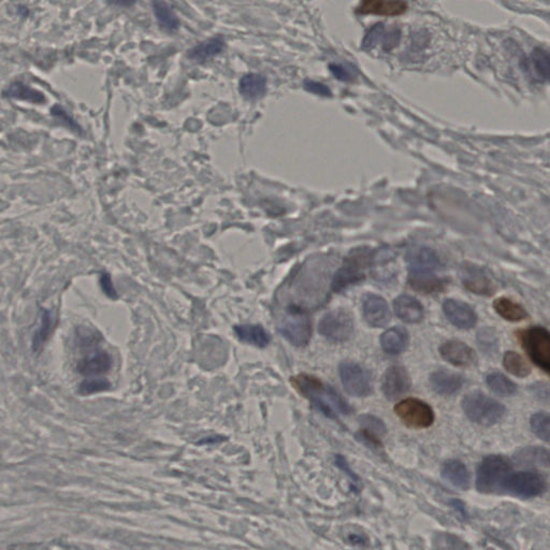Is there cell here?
<instances>
[{"instance_id": "6da1fadb", "label": "cell", "mask_w": 550, "mask_h": 550, "mask_svg": "<svg viewBox=\"0 0 550 550\" xmlns=\"http://www.w3.org/2000/svg\"><path fill=\"white\" fill-rule=\"evenodd\" d=\"M294 387L313 403L316 409L330 419L349 415L351 407L344 399L327 384L309 374H299L291 379Z\"/></svg>"}, {"instance_id": "7a4b0ae2", "label": "cell", "mask_w": 550, "mask_h": 550, "mask_svg": "<svg viewBox=\"0 0 550 550\" xmlns=\"http://www.w3.org/2000/svg\"><path fill=\"white\" fill-rule=\"evenodd\" d=\"M513 473V464L503 456L484 458L476 471V489L481 494L502 492L503 484Z\"/></svg>"}, {"instance_id": "3957f363", "label": "cell", "mask_w": 550, "mask_h": 550, "mask_svg": "<svg viewBox=\"0 0 550 550\" xmlns=\"http://www.w3.org/2000/svg\"><path fill=\"white\" fill-rule=\"evenodd\" d=\"M462 409L466 417L481 426L496 425L505 414V407L483 392L473 391L462 400Z\"/></svg>"}, {"instance_id": "277c9868", "label": "cell", "mask_w": 550, "mask_h": 550, "mask_svg": "<svg viewBox=\"0 0 550 550\" xmlns=\"http://www.w3.org/2000/svg\"><path fill=\"white\" fill-rule=\"evenodd\" d=\"M545 477L536 471L511 473L503 484L502 492L520 499H533L546 491Z\"/></svg>"}, {"instance_id": "5b68a950", "label": "cell", "mask_w": 550, "mask_h": 550, "mask_svg": "<svg viewBox=\"0 0 550 550\" xmlns=\"http://www.w3.org/2000/svg\"><path fill=\"white\" fill-rule=\"evenodd\" d=\"M370 262V253L364 249H356L345 259L342 268L339 269L332 280V289L336 293L359 282L364 278L366 266Z\"/></svg>"}, {"instance_id": "8992f818", "label": "cell", "mask_w": 550, "mask_h": 550, "mask_svg": "<svg viewBox=\"0 0 550 550\" xmlns=\"http://www.w3.org/2000/svg\"><path fill=\"white\" fill-rule=\"evenodd\" d=\"M280 332L295 346H306L312 336L310 317L298 306H289L286 316L281 323Z\"/></svg>"}, {"instance_id": "52a82bcc", "label": "cell", "mask_w": 550, "mask_h": 550, "mask_svg": "<svg viewBox=\"0 0 550 550\" xmlns=\"http://www.w3.org/2000/svg\"><path fill=\"white\" fill-rule=\"evenodd\" d=\"M520 341L536 366L549 372L550 336L543 327H533L519 334Z\"/></svg>"}, {"instance_id": "ba28073f", "label": "cell", "mask_w": 550, "mask_h": 550, "mask_svg": "<svg viewBox=\"0 0 550 550\" xmlns=\"http://www.w3.org/2000/svg\"><path fill=\"white\" fill-rule=\"evenodd\" d=\"M354 319L351 313L343 309L327 313L319 321V331L332 342H344L353 334Z\"/></svg>"}, {"instance_id": "9c48e42d", "label": "cell", "mask_w": 550, "mask_h": 550, "mask_svg": "<svg viewBox=\"0 0 550 550\" xmlns=\"http://www.w3.org/2000/svg\"><path fill=\"white\" fill-rule=\"evenodd\" d=\"M399 419L409 427L423 429L434 424V414L427 403L419 399H405L394 407Z\"/></svg>"}, {"instance_id": "30bf717a", "label": "cell", "mask_w": 550, "mask_h": 550, "mask_svg": "<svg viewBox=\"0 0 550 550\" xmlns=\"http://www.w3.org/2000/svg\"><path fill=\"white\" fill-rule=\"evenodd\" d=\"M340 376L345 390L351 396H366L372 391L370 375L366 369L354 362H343L340 366Z\"/></svg>"}, {"instance_id": "8fae6325", "label": "cell", "mask_w": 550, "mask_h": 550, "mask_svg": "<svg viewBox=\"0 0 550 550\" xmlns=\"http://www.w3.org/2000/svg\"><path fill=\"white\" fill-rule=\"evenodd\" d=\"M462 284L468 291L481 296H491L496 286L487 273L474 266H464L460 270Z\"/></svg>"}, {"instance_id": "7c38bea8", "label": "cell", "mask_w": 550, "mask_h": 550, "mask_svg": "<svg viewBox=\"0 0 550 550\" xmlns=\"http://www.w3.org/2000/svg\"><path fill=\"white\" fill-rule=\"evenodd\" d=\"M411 387V379L409 373L403 366H394L387 369L383 376L381 388L384 394L389 400H394L409 391Z\"/></svg>"}, {"instance_id": "4fadbf2b", "label": "cell", "mask_w": 550, "mask_h": 550, "mask_svg": "<svg viewBox=\"0 0 550 550\" xmlns=\"http://www.w3.org/2000/svg\"><path fill=\"white\" fill-rule=\"evenodd\" d=\"M443 311L447 319L456 327L471 329L476 324V314L466 302L454 299L446 300L443 304Z\"/></svg>"}, {"instance_id": "5bb4252c", "label": "cell", "mask_w": 550, "mask_h": 550, "mask_svg": "<svg viewBox=\"0 0 550 550\" xmlns=\"http://www.w3.org/2000/svg\"><path fill=\"white\" fill-rule=\"evenodd\" d=\"M362 310H364V319L372 327H385L391 319L387 302L379 296H366L364 299Z\"/></svg>"}, {"instance_id": "9a60e30c", "label": "cell", "mask_w": 550, "mask_h": 550, "mask_svg": "<svg viewBox=\"0 0 550 550\" xmlns=\"http://www.w3.org/2000/svg\"><path fill=\"white\" fill-rule=\"evenodd\" d=\"M443 359L458 366H471L476 359L474 351L466 343L458 340L445 342L440 349Z\"/></svg>"}, {"instance_id": "2e32d148", "label": "cell", "mask_w": 550, "mask_h": 550, "mask_svg": "<svg viewBox=\"0 0 550 550\" xmlns=\"http://www.w3.org/2000/svg\"><path fill=\"white\" fill-rule=\"evenodd\" d=\"M409 273L436 272L440 266V260L434 251L427 247L413 249L407 255Z\"/></svg>"}, {"instance_id": "e0dca14e", "label": "cell", "mask_w": 550, "mask_h": 550, "mask_svg": "<svg viewBox=\"0 0 550 550\" xmlns=\"http://www.w3.org/2000/svg\"><path fill=\"white\" fill-rule=\"evenodd\" d=\"M442 479L460 490H468L471 486V475L468 468L460 460L451 459L445 462L441 469Z\"/></svg>"}, {"instance_id": "ac0fdd59", "label": "cell", "mask_w": 550, "mask_h": 550, "mask_svg": "<svg viewBox=\"0 0 550 550\" xmlns=\"http://www.w3.org/2000/svg\"><path fill=\"white\" fill-rule=\"evenodd\" d=\"M407 4L403 1H385V0H366L360 4L356 12L375 16H396L404 14Z\"/></svg>"}, {"instance_id": "d6986e66", "label": "cell", "mask_w": 550, "mask_h": 550, "mask_svg": "<svg viewBox=\"0 0 550 550\" xmlns=\"http://www.w3.org/2000/svg\"><path fill=\"white\" fill-rule=\"evenodd\" d=\"M409 284L419 293L436 294L446 289L449 281L447 279L439 278L436 272L409 273Z\"/></svg>"}, {"instance_id": "ffe728a7", "label": "cell", "mask_w": 550, "mask_h": 550, "mask_svg": "<svg viewBox=\"0 0 550 550\" xmlns=\"http://www.w3.org/2000/svg\"><path fill=\"white\" fill-rule=\"evenodd\" d=\"M394 312L405 323L417 324L423 321L424 309L421 302L409 295L399 296L394 302Z\"/></svg>"}, {"instance_id": "44dd1931", "label": "cell", "mask_w": 550, "mask_h": 550, "mask_svg": "<svg viewBox=\"0 0 550 550\" xmlns=\"http://www.w3.org/2000/svg\"><path fill=\"white\" fill-rule=\"evenodd\" d=\"M432 389L442 396H451L461 389L464 379L449 370H439L430 376Z\"/></svg>"}, {"instance_id": "7402d4cb", "label": "cell", "mask_w": 550, "mask_h": 550, "mask_svg": "<svg viewBox=\"0 0 550 550\" xmlns=\"http://www.w3.org/2000/svg\"><path fill=\"white\" fill-rule=\"evenodd\" d=\"M112 366V358L106 351H97L85 356L78 364L79 372L83 375H98L108 372Z\"/></svg>"}, {"instance_id": "603a6c76", "label": "cell", "mask_w": 550, "mask_h": 550, "mask_svg": "<svg viewBox=\"0 0 550 550\" xmlns=\"http://www.w3.org/2000/svg\"><path fill=\"white\" fill-rule=\"evenodd\" d=\"M234 332L241 342L264 349L271 341L270 334L260 325H240L234 327Z\"/></svg>"}, {"instance_id": "cb8c5ba5", "label": "cell", "mask_w": 550, "mask_h": 550, "mask_svg": "<svg viewBox=\"0 0 550 550\" xmlns=\"http://www.w3.org/2000/svg\"><path fill=\"white\" fill-rule=\"evenodd\" d=\"M515 461L526 468H546L549 466V453L543 447H526L515 455Z\"/></svg>"}, {"instance_id": "d4e9b609", "label": "cell", "mask_w": 550, "mask_h": 550, "mask_svg": "<svg viewBox=\"0 0 550 550\" xmlns=\"http://www.w3.org/2000/svg\"><path fill=\"white\" fill-rule=\"evenodd\" d=\"M241 95L247 100H258L264 97L266 91V80L258 74H249L241 79L239 84Z\"/></svg>"}, {"instance_id": "484cf974", "label": "cell", "mask_w": 550, "mask_h": 550, "mask_svg": "<svg viewBox=\"0 0 550 550\" xmlns=\"http://www.w3.org/2000/svg\"><path fill=\"white\" fill-rule=\"evenodd\" d=\"M409 336L406 330L401 327H394L384 332L381 336V344L384 351L388 354L402 353L406 349Z\"/></svg>"}, {"instance_id": "4316f807", "label": "cell", "mask_w": 550, "mask_h": 550, "mask_svg": "<svg viewBox=\"0 0 550 550\" xmlns=\"http://www.w3.org/2000/svg\"><path fill=\"white\" fill-rule=\"evenodd\" d=\"M224 46H225V41H224L223 38H213V39L201 42L195 48L191 49L187 56L196 61H204L219 54L224 50Z\"/></svg>"}, {"instance_id": "83f0119b", "label": "cell", "mask_w": 550, "mask_h": 550, "mask_svg": "<svg viewBox=\"0 0 550 550\" xmlns=\"http://www.w3.org/2000/svg\"><path fill=\"white\" fill-rule=\"evenodd\" d=\"M494 308L496 312L506 321H519L528 316L526 310L509 298L501 297L494 300Z\"/></svg>"}, {"instance_id": "f1b7e54d", "label": "cell", "mask_w": 550, "mask_h": 550, "mask_svg": "<svg viewBox=\"0 0 550 550\" xmlns=\"http://www.w3.org/2000/svg\"><path fill=\"white\" fill-rule=\"evenodd\" d=\"M434 550H470L466 541L449 532H438L432 539Z\"/></svg>"}, {"instance_id": "f546056e", "label": "cell", "mask_w": 550, "mask_h": 550, "mask_svg": "<svg viewBox=\"0 0 550 550\" xmlns=\"http://www.w3.org/2000/svg\"><path fill=\"white\" fill-rule=\"evenodd\" d=\"M487 385L494 394L502 396H513L517 390L515 384L501 373H491L488 375Z\"/></svg>"}, {"instance_id": "4dcf8cb0", "label": "cell", "mask_w": 550, "mask_h": 550, "mask_svg": "<svg viewBox=\"0 0 550 550\" xmlns=\"http://www.w3.org/2000/svg\"><path fill=\"white\" fill-rule=\"evenodd\" d=\"M152 6L155 16L165 29H170V31L178 29L180 21L172 11L169 5L164 3V1H153Z\"/></svg>"}, {"instance_id": "1f68e13d", "label": "cell", "mask_w": 550, "mask_h": 550, "mask_svg": "<svg viewBox=\"0 0 550 550\" xmlns=\"http://www.w3.org/2000/svg\"><path fill=\"white\" fill-rule=\"evenodd\" d=\"M503 364L504 368L509 371L511 374L517 377H526L530 374V366L526 364V360L515 351H507L503 358Z\"/></svg>"}, {"instance_id": "d6a6232c", "label": "cell", "mask_w": 550, "mask_h": 550, "mask_svg": "<svg viewBox=\"0 0 550 550\" xmlns=\"http://www.w3.org/2000/svg\"><path fill=\"white\" fill-rule=\"evenodd\" d=\"M531 67L534 69L535 74L541 80H548L549 78V55L547 51L543 49H535L530 56Z\"/></svg>"}, {"instance_id": "836d02e7", "label": "cell", "mask_w": 550, "mask_h": 550, "mask_svg": "<svg viewBox=\"0 0 550 550\" xmlns=\"http://www.w3.org/2000/svg\"><path fill=\"white\" fill-rule=\"evenodd\" d=\"M52 328L53 319L52 316H51V313L44 310L41 316V325L38 328L35 336H34V351H37L41 349L42 345L46 343V341L48 340L49 336H50L51 332H52Z\"/></svg>"}, {"instance_id": "e575fe53", "label": "cell", "mask_w": 550, "mask_h": 550, "mask_svg": "<svg viewBox=\"0 0 550 550\" xmlns=\"http://www.w3.org/2000/svg\"><path fill=\"white\" fill-rule=\"evenodd\" d=\"M6 94L9 97L19 98V99H24L27 100V101L36 102V104L44 101V96L41 93L35 91V89H31V87L26 86V85L21 84V83H16V84L11 85Z\"/></svg>"}, {"instance_id": "d590c367", "label": "cell", "mask_w": 550, "mask_h": 550, "mask_svg": "<svg viewBox=\"0 0 550 550\" xmlns=\"http://www.w3.org/2000/svg\"><path fill=\"white\" fill-rule=\"evenodd\" d=\"M531 428L535 436L545 442H549V415L546 413H537L531 417Z\"/></svg>"}, {"instance_id": "8d00e7d4", "label": "cell", "mask_w": 550, "mask_h": 550, "mask_svg": "<svg viewBox=\"0 0 550 550\" xmlns=\"http://www.w3.org/2000/svg\"><path fill=\"white\" fill-rule=\"evenodd\" d=\"M359 421L364 427L362 429L375 434L379 438H381L387 431L383 421L377 417L372 416V415H364V416L360 417Z\"/></svg>"}, {"instance_id": "74e56055", "label": "cell", "mask_w": 550, "mask_h": 550, "mask_svg": "<svg viewBox=\"0 0 550 550\" xmlns=\"http://www.w3.org/2000/svg\"><path fill=\"white\" fill-rule=\"evenodd\" d=\"M111 388L110 381L106 379H89L84 381L80 386V392L82 394H97V392L106 391Z\"/></svg>"}, {"instance_id": "f35d334b", "label": "cell", "mask_w": 550, "mask_h": 550, "mask_svg": "<svg viewBox=\"0 0 550 550\" xmlns=\"http://www.w3.org/2000/svg\"><path fill=\"white\" fill-rule=\"evenodd\" d=\"M356 438L358 441L366 444V446L371 447V449H379L381 447V438L375 436V434H371V432L366 431V430L361 429L357 434Z\"/></svg>"}, {"instance_id": "ab89813d", "label": "cell", "mask_w": 550, "mask_h": 550, "mask_svg": "<svg viewBox=\"0 0 550 550\" xmlns=\"http://www.w3.org/2000/svg\"><path fill=\"white\" fill-rule=\"evenodd\" d=\"M304 89L310 93L316 94V95L324 96V97H330L331 96V91L328 89L326 85L321 84L319 82H315V81H306L304 82Z\"/></svg>"}, {"instance_id": "60d3db41", "label": "cell", "mask_w": 550, "mask_h": 550, "mask_svg": "<svg viewBox=\"0 0 550 550\" xmlns=\"http://www.w3.org/2000/svg\"><path fill=\"white\" fill-rule=\"evenodd\" d=\"M334 462H336V466H338L339 469H341L343 472L346 473L347 476L351 479V481H353L354 485H355L356 487V486L359 484V479H358L357 475L354 473V471L351 470L346 459H345L343 456L336 455V458H334Z\"/></svg>"}, {"instance_id": "b9f144b4", "label": "cell", "mask_w": 550, "mask_h": 550, "mask_svg": "<svg viewBox=\"0 0 550 550\" xmlns=\"http://www.w3.org/2000/svg\"><path fill=\"white\" fill-rule=\"evenodd\" d=\"M330 71L332 72L334 76L341 81H349L353 79V70L349 69L346 66L336 65L332 64L330 65Z\"/></svg>"}, {"instance_id": "7bdbcfd3", "label": "cell", "mask_w": 550, "mask_h": 550, "mask_svg": "<svg viewBox=\"0 0 550 550\" xmlns=\"http://www.w3.org/2000/svg\"><path fill=\"white\" fill-rule=\"evenodd\" d=\"M100 285H101L102 291L108 296L111 299H116L117 293L115 291L114 286H113L112 280H111L110 275L104 273L100 278Z\"/></svg>"}, {"instance_id": "ee69618b", "label": "cell", "mask_w": 550, "mask_h": 550, "mask_svg": "<svg viewBox=\"0 0 550 550\" xmlns=\"http://www.w3.org/2000/svg\"><path fill=\"white\" fill-rule=\"evenodd\" d=\"M383 25H375V26L371 29L370 33L366 35V39H364V46H369V48H372V46H374V44H376V42L379 41L381 36L383 35Z\"/></svg>"}, {"instance_id": "f6af8a7d", "label": "cell", "mask_w": 550, "mask_h": 550, "mask_svg": "<svg viewBox=\"0 0 550 550\" xmlns=\"http://www.w3.org/2000/svg\"><path fill=\"white\" fill-rule=\"evenodd\" d=\"M399 40H400V33L398 31H390L387 37H386L384 49L385 50H391L392 48H394L398 44Z\"/></svg>"}, {"instance_id": "bcb514c9", "label": "cell", "mask_w": 550, "mask_h": 550, "mask_svg": "<svg viewBox=\"0 0 550 550\" xmlns=\"http://www.w3.org/2000/svg\"><path fill=\"white\" fill-rule=\"evenodd\" d=\"M449 504H451V507H454V509H456L462 517H468V511H466V505H464L461 501L457 500V499H451V500L449 501Z\"/></svg>"}]
</instances>
